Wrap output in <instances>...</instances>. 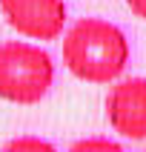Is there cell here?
I'll list each match as a JSON object with an SVG mask.
<instances>
[{
	"instance_id": "6da1fadb",
	"label": "cell",
	"mask_w": 146,
	"mask_h": 152,
	"mask_svg": "<svg viewBox=\"0 0 146 152\" xmlns=\"http://www.w3.org/2000/svg\"><path fill=\"white\" fill-rule=\"evenodd\" d=\"M63 63L86 83H112L129 63V40L112 20L80 17L63 37Z\"/></svg>"
},
{
	"instance_id": "7a4b0ae2",
	"label": "cell",
	"mask_w": 146,
	"mask_h": 152,
	"mask_svg": "<svg viewBox=\"0 0 146 152\" xmlns=\"http://www.w3.org/2000/svg\"><path fill=\"white\" fill-rule=\"evenodd\" d=\"M54 83V63L46 49L29 40L0 43V98L32 106L49 95Z\"/></svg>"
},
{
	"instance_id": "3957f363",
	"label": "cell",
	"mask_w": 146,
	"mask_h": 152,
	"mask_svg": "<svg viewBox=\"0 0 146 152\" xmlns=\"http://www.w3.org/2000/svg\"><path fill=\"white\" fill-rule=\"evenodd\" d=\"M6 23L29 40H57L69 20L63 0H0Z\"/></svg>"
},
{
	"instance_id": "277c9868",
	"label": "cell",
	"mask_w": 146,
	"mask_h": 152,
	"mask_svg": "<svg viewBox=\"0 0 146 152\" xmlns=\"http://www.w3.org/2000/svg\"><path fill=\"white\" fill-rule=\"evenodd\" d=\"M106 118L118 135L129 141L146 138V77H126L112 86L106 98Z\"/></svg>"
},
{
	"instance_id": "5b68a950",
	"label": "cell",
	"mask_w": 146,
	"mask_h": 152,
	"mask_svg": "<svg viewBox=\"0 0 146 152\" xmlns=\"http://www.w3.org/2000/svg\"><path fill=\"white\" fill-rule=\"evenodd\" d=\"M0 152H57L54 144H49L46 138H37V135H17L12 138Z\"/></svg>"
},
{
	"instance_id": "8992f818",
	"label": "cell",
	"mask_w": 146,
	"mask_h": 152,
	"mask_svg": "<svg viewBox=\"0 0 146 152\" xmlns=\"http://www.w3.org/2000/svg\"><path fill=\"white\" fill-rule=\"evenodd\" d=\"M69 152H123V146L112 138H103V135H92V138H80L69 146Z\"/></svg>"
},
{
	"instance_id": "52a82bcc",
	"label": "cell",
	"mask_w": 146,
	"mask_h": 152,
	"mask_svg": "<svg viewBox=\"0 0 146 152\" xmlns=\"http://www.w3.org/2000/svg\"><path fill=\"white\" fill-rule=\"evenodd\" d=\"M126 6L132 9V15H135V17L146 20V0H126Z\"/></svg>"
}]
</instances>
